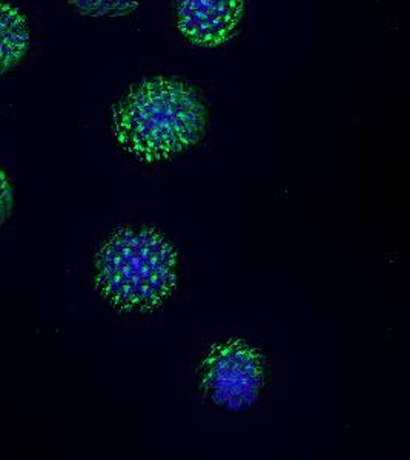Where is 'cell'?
<instances>
[{
  "mask_svg": "<svg viewBox=\"0 0 410 460\" xmlns=\"http://www.w3.org/2000/svg\"><path fill=\"white\" fill-rule=\"evenodd\" d=\"M112 119L121 146L143 160H160L201 138L206 108L183 80L154 77L132 84L114 106Z\"/></svg>",
  "mask_w": 410,
  "mask_h": 460,
  "instance_id": "cell-1",
  "label": "cell"
},
{
  "mask_svg": "<svg viewBox=\"0 0 410 460\" xmlns=\"http://www.w3.org/2000/svg\"><path fill=\"white\" fill-rule=\"evenodd\" d=\"M245 0H177V25L197 47L216 48L237 32Z\"/></svg>",
  "mask_w": 410,
  "mask_h": 460,
  "instance_id": "cell-4",
  "label": "cell"
},
{
  "mask_svg": "<svg viewBox=\"0 0 410 460\" xmlns=\"http://www.w3.org/2000/svg\"><path fill=\"white\" fill-rule=\"evenodd\" d=\"M13 209V189L5 172L0 169V223L6 220Z\"/></svg>",
  "mask_w": 410,
  "mask_h": 460,
  "instance_id": "cell-7",
  "label": "cell"
},
{
  "mask_svg": "<svg viewBox=\"0 0 410 460\" xmlns=\"http://www.w3.org/2000/svg\"><path fill=\"white\" fill-rule=\"evenodd\" d=\"M30 49V27L17 6L0 2V75L16 68Z\"/></svg>",
  "mask_w": 410,
  "mask_h": 460,
  "instance_id": "cell-5",
  "label": "cell"
},
{
  "mask_svg": "<svg viewBox=\"0 0 410 460\" xmlns=\"http://www.w3.org/2000/svg\"><path fill=\"white\" fill-rule=\"evenodd\" d=\"M86 16H121L134 10L136 0H69Z\"/></svg>",
  "mask_w": 410,
  "mask_h": 460,
  "instance_id": "cell-6",
  "label": "cell"
},
{
  "mask_svg": "<svg viewBox=\"0 0 410 460\" xmlns=\"http://www.w3.org/2000/svg\"><path fill=\"white\" fill-rule=\"evenodd\" d=\"M175 257L168 243L147 230L112 236L97 258V284L106 298L125 309H147L168 295Z\"/></svg>",
  "mask_w": 410,
  "mask_h": 460,
  "instance_id": "cell-2",
  "label": "cell"
},
{
  "mask_svg": "<svg viewBox=\"0 0 410 460\" xmlns=\"http://www.w3.org/2000/svg\"><path fill=\"white\" fill-rule=\"evenodd\" d=\"M203 382L217 403L240 410L258 398L263 384V367L257 353L247 345H218L203 364Z\"/></svg>",
  "mask_w": 410,
  "mask_h": 460,
  "instance_id": "cell-3",
  "label": "cell"
}]
</instances>
